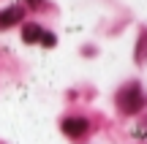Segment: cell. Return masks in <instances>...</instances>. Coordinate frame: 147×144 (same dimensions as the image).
<instances>
[{"label": "cell", "instance_id": "cell-3", "mask_svg": "<svg viewBox=\"0 0 147 144\" xmlns=\"http://www.w3.org/2000/svg\"><path fill=\"white\" fill-rule=\"evenodd\" d=\"M19 19H22V8H8V11L0 14V27H11L14 22H19Z\"/></svg>", "mask_w": 147, "mask_h": 144}, {"label": "cell", "instance_id": "cell-2", "mask_svg": "<svg viewBox=\"0 0 147 144\" xmlns=\"http://www.w3.org/2000/svg\"><path fill=\"white\" fill-rule=\"evenodd\" d=\"M63 131L76 139V136L87 133V120H82V117H68V120H63Z\"/></svg>", "mask_w": 147, "mask_h": 144}, {"label": "cell", "instance_id": "cell-4", "mask_svg": "<svg viewBox=\"0 0 147 144\" xmlns=\"http://www.w3.org/2000/svg\"><path fill=\"white\" fill-rule=\"evenodd\" d=\"M22 35H25V41H27V44H33V41H41L44 30H41L38 25H27L25 30H22Z\"/></svg>", "mask_w": 147, "mask_h": 144}, {"label": "cell", "instance_id": "cell-1", "mask_svg": "<svg viewBox=\"0 0 147 144\" xmlns=\"http://www.w3.org/2000/svg\"><path fill=\"white\" fill-rule=\"evenodd\" d=\"M139 106H142V92H139V87H136V84H131L128 90H123V92H120V109H123V112L134 114Z\"/></svg>", "mask_w": 147, "mask_h": 144}]
</instances>
